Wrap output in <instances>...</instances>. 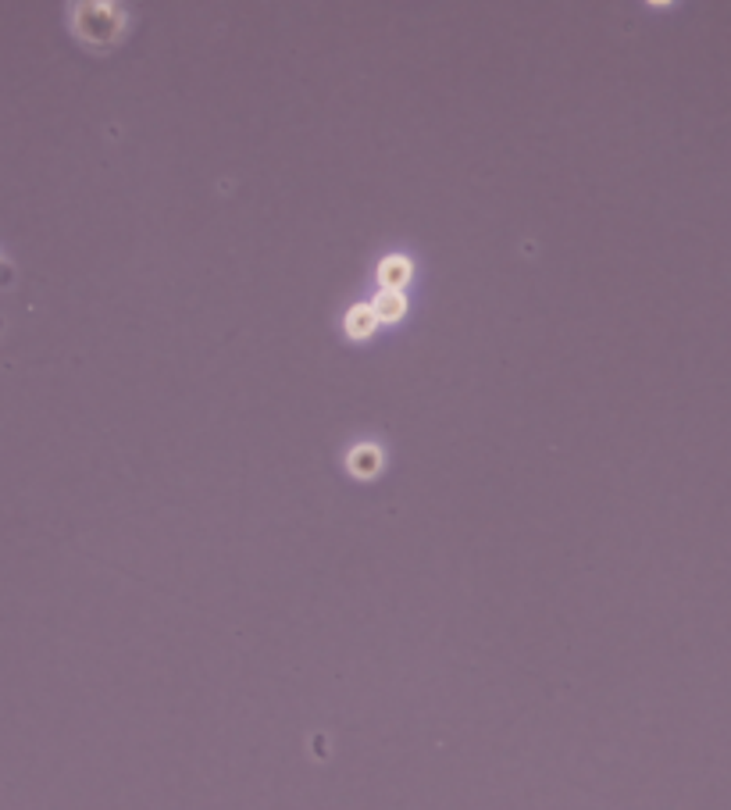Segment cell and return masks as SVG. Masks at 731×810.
Wrapping results in <instances>:
<instances>
[{"mask_svg": "<svg viewBox=\"0 0 731 810\" xmlns=\"http://www.w3.org/2000/svg\"><path fill=\"white\" fill-rule=\"evenodd\" d=\"M371 322H375V314H371L367 307H357V311L350 314V332H354V336H367V332H371Z\"/></svg>", "mask_w": 731, "mask_h": 810, "instance_id": "277c9868", "label": "cell"}, {"mask_svg": "<svg viewBox=\"0 0 731 810\" xmlns=\"http://www.w3.org/2000/svg\"><path fill=\"white\" fill-rule=\"evenodd\" d=\"M407 272H410V268H407V261H403V258H389L386 264H382V282H386L389 290H397L403 279H407Z\"/></svg>", "mask_w": 731, "mask_h": 810, "instance_id": "7a4b0ae2", "label": "cell"}, {"mask_svg": "<svg viewBox=\"0 0 731 810\" xmlns=\"http://www.w3.org/2000/svg\"><path fill=\"white\" fill-rule=\"evenodd\" d=\"M400 311H403V300L397 290H386V293L375 300V307H371V314H375V318H386V322H393Z\"/></svg>", "mask_w": 731, "mask_h": 810, "instance_id": "6da1fadb", "label": "cell"}, {"mask_svg": "<svg viewBox=\"0 0 731 810\" xmlns=\"http://www.w3.org/2000/svg\"><path fill=\"white\" fill-rule=\"evenodd\" d=\"M350 468H354L357 475H371V472L378 468V453H375L371 446H361V450L350 457Z\"/></svg>", "mask_w": 731, "mask_h": 810, "instance_id": "3957f363", "label": "cell"}, {"mask_svg": "<svg viewBox=\"0 0 731 810\" xmlns=\"http://www.w3.org/2000/svg\"><path fill=\"white\" fill-rule=\"evenodd\" d=\"M0 282H7V268L4 264H0Z\"/></svg>", "mask_w": 731, "mask_h": 810, "instance_id": "5b68a950", "label": "cell"}]
</instances>
